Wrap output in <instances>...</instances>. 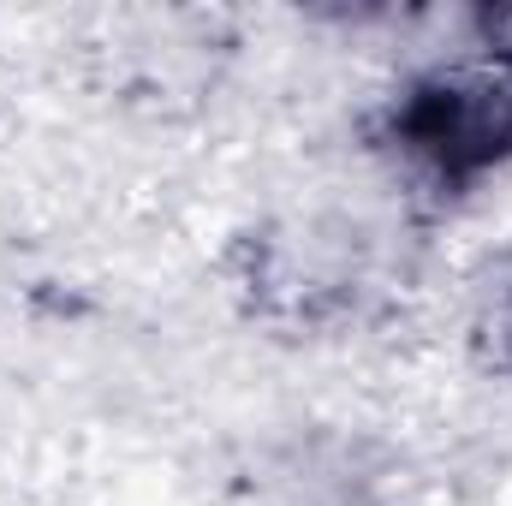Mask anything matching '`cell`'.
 Listing matches in <instances>:
<instances>
[{
    "label": "cell",
    "mask_w": 512,
    "mask_h": 506,
    "mask_svg": "<svg viewBox=\"0 0 512 506\" xmlns=\"http://www.w3.org/2000/svg\"><path fill=\"white\" fill-rule=\"evenodd\" d=\"M376 143L441 197L483 185L512 161V60L477 48L417 72L382 108Z\"/></svg>",
    "instance_id": "1"
},
{
    "label": "cell",
    "mask_w": 512,
    "mask_h": 506,
    "mask_svg": "<svg viewBox=\"0 0 512 506\" xmlns=\"http://www.w3.org/2000/svg\"><path fill=\"white\" fill-rule=\"evenodd\" d=\"M471 346L495 376H512V280L483 292V310L471 322Z\"/></svg>",
    "instance_id": "2"
},
{
    "label": "cell",
    "mask_w": 512,
    "mask_h": 506,
    "mask_svg": "<svg viewBox=\"0 0 512 506\" xmlns=\"http://www.w3.org/2000/svg\"><path fill=\"white\" fill-rule=\"evenodd\" d=\"M477 48H495L512 60V6H483L477 12Z\"/></svg>",
    "instance_id": "3"
}]
</instances>
